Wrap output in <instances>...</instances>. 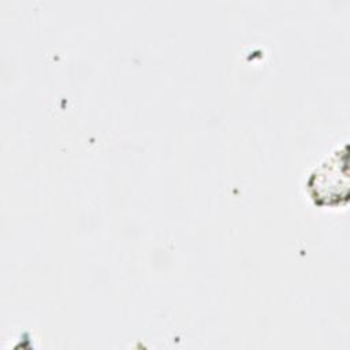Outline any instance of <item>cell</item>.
Returning a JSON list of instances; mask_svg holds the SVG:
<instances>
[{
  "instance_id": "obj_1",
  "label": "cell",
  "mask_w": 350,
  "mask_h": 350,
  "mask_svg": "<svg viewBox=\"0 0 350 350\" xmlns=\"http://www.w3.org/2000/svg\"><path fill=\"white\" fill-rule=\"evenodd\" d=\"M345 152L339 149L321 161L316 170L309 175L306 187L310 198L320 206H336L340 202V197L346 200L347 179L345 172V157L340 156Z\"/></svg>"
}]
</instances>
